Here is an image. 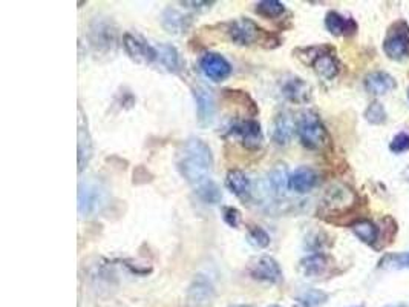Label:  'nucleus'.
Returning a JSON list of instances; mask_svg holds the SVG:
<instances>
[{
  "label": "nucleus",
  "mask_w": 409,
  "mask_h": 307,
  "mask_svg": "<svg viewBox=\"0 0 409 307\" xmlns=\"http://www.w3.org/2000/svg\"><path fill=\"white\" fill-rule=\"evenodd\" d=\"M215 3L216 2H214V0H210V2H207V0H198V2H195V0H186V2H181V5L186 6V8L198 11V13L211 10V6H214Z\"/></svg>",
  "instance_id": "35"
},
{
  "label": "nucleus",
  "mask_w": 409,
  "mask_h": 307,
  "mask_svg": "<svg viewBox=\"0 0 409 307\" xmlns=\"http://www.w3.org/2000/svg\"><path fill=\"white\" fill-rule=\"evenodd\" d=\"M312 56L304 57L305 63H310L314 68L317 76L325 80H332L339 74V62L335 54H331L328 48H312Z\"/></svg>",
  "instance_id": "9"
},
{
  "label": "nucleus",
  "mask_w": 409,
  "mask_h": 307,
  "mask_svg": "<svg viewBox=\"0 0 409 307\" xmlns=\"http://www.w3.org/2000/svg\"><path fill=\"white\" fill-rule=\"evenodd\" d=\"M177 168L181 177L193 186H198L210 178L214 171V154L206 141L192 137L181 148Z\"/></svg>",
  "instance_id": "1"
},
{
  "label": "nucleus",
  "mask_w": 409,
  "mask_h": 307,
  "mask_svg": "<svg viewBox=\"0 0 409 307\" xmlns=\"http://www.w3.org/2000/svg\"><path fill=\"white\" fill-rule=\"evenodd\" d=\"M294 134V123L289 114L279 112L271 125V140L278 146H287Z\"/></svg>",
  "instance_id": "17"
},
{
  "label": "nucleus",
  "mask_w": 409,
  "mask_h": 307,
  "mask_svg": "<svg viewBox=\"0 0 409 307\" xmlns=\"http://www.w3.org/2000/svg\"><path fill=\"white\" fill-rule=\"evenodd\" d=\"M390 148H391V151L396 152V154H401V152L408 151L409 149V134H406V132L397 134V136L392 139Z\"/></svg>",
  "instance_id": "34"
},
{
  "label": "nucleus",
  "mask_w": 409,
  "mask_h": 307,
  "mask_svg": "<svg viewBox=\"0 0 409 307\" xmlns=\"http://www.w3.org/2000/svg\"><path fill=\"white\" fill-rule=\"evenodd\" d=\"M365 117L369 123L373 125H380L383 123L386 120V112H385V108L382 107L380 103L378 102H373L369 104V107L367 108L365 111Z\"/></svg>",
  "instance_id": "32"
},
{
  "label": "nucleus",
  "mask_w": 409,
  "mask_h": 307,
  "mask_svg": "<svg viewBox=\"0 0 409 307\" xmlns=\"http://www.w3.org/2000/svg\"><path fill=\"white\" fill-rule=\"evenodd\" d=\"M281 94L289 102L302 104L312 99V86L300 77H289L282 81Z\"/></svg>",
  "instance_id": "15"
},
{
  "label": "nucleus",
  "mask_w": 409,
  "mask_h": 307,
  "mask_svg": "<svg viewBox=\"0 0 409 307\" xmlns=\"http://www.w3.org/2000/svg\"><path fill=\"white\" fill-rule=\"evenodd\" d=\"M123 48L126 54L131 57L136 63L150 65L158 58L157 48L149 45L140 36H135L132 33H125L123 36Z\"/></svg>",
  "instance_id": "8"
},
{
  "label": "nucleus",
  "mask_w": 409,
  "mask_h": 307,
  "mask_svg": "<svg viewBox=\"0 0 409 307\" xmlns=\"http://www.w3.org/2000/svg\"><path fill=\"white\" fill-rule=\"evenodd\" d=\"M193 99L196 104V120L202 126V128H207L215 120V99L214 94H211L210 89L206 86L198 85L192 89Z\"/></svg>",
  "instance_id": "12"
},
{
  "label": "nucleus",
  "mask_w": 409,
  "mask_h": 307,
  "mask_svg": "<svg viewBox=\"0 0 409 307\" xmlns=\"http://www.w3.org/2000/svg\"><path fill=\"white\" fill-rule=\"evenodd\" d=\"M380 265H382V267H388V269H406V267H409V252L386 255L380 261Z\"/></svg>",
  "instance_id": "31"
},
{
  "label": "nucleus",
  "mask_w": 409,
  "mask_h": 307,
  "mask_svg": "<svg viewBox=\"0 0 409 307\" xmlns=\"http://www.w3.org/2000/svg\"><path fill=\"white\" fill-rule=\"evenodd\" d=\"M200 70L211 81H223L232 74V65L218 52H206L200 58Z\"/></svg>",
  "instance_id": "11"
},
{
  "label": "nucleus",
  "mask_w": 409,
  "mask_h": 307,
  "mask_svg": "<svg viewBox=\"0 0 409 307\" xmlns=\"http://www.w3.org/2000/svg\"><path fill=\"white\" fill-rule=\"evenodd\" d=\"M232 307H250V306H244V304H241V306H232Z\"/></svg>",
  "instance_id": "36"
},
{
  "label": "nucleus",
  "mask_w": 409,
  "mask_h": 307,
  "mask_svg": "<svg viewBox=\"0 0 409 307\" xmlns=\"http://www.w3.org/2000/svg\"><path fill=\"white\" fill-rule=\"evenodd\" d=\"M353 200L354 196L350 189L344 188V186H332L325 196L323 203L331 211H336V209H345L348 205L353 203Z\"/></svg>",
  "instance_id": "23"
},
{
  "label": "nucleus",
  "mask_w": 409,
  "mask_h": 307,
  "mask_svg": "<svg viewBox=\"0 0 409 307\" xmlns=\"http://www.w3.org/2000/svg\"><path fill=\"white\" fill-rule=\"evenodd\" d=\"M327 294L322 290L310 289L296 299V307H319L327 301Z\"/></svg>",
  "instance_id": "30"
},
{
  "label": "nucleus",
  "mask_w": 409,
  "mask_h": 307,
  "mask_svg": "<svg viewBox=\"0 0 409 307\" xmlns=\"http://www.w3.org/2000/svg\"><path fill=\"white\" fill-rule=\"evenodd\" d=\"M227 136L239 140V143L248 151H259L264 145V134L261 125L255 118H246L234 122L229 129Z\"/></svg>",
  "instance_id": "5"
},
{
  "label": "nucleus",
  "mask_w": 409,
  "mask_h": 307,
  "mask_svg": "<svg viewBox=\"0 0 409 307\" xmlns=\"http://www.w3.org/2000/svg\"><path fill=\"white\" fill-rule=\"evenodd\" d=\"M108 203V189L97 180H81L79 184V214L81 219H88Z\"/></svg>",
  "instance_id": "3"
},
{
  "label": "nucleus",
  "mask_w": 409,
  "mask_h": 307,
  "mask_svg": "<svg viewBox=\"0 0 409 307\" xmlns=\"http://www.w3.org/2000/svg\"><path fill=\"white\" fill-rule=\"evenodd\" d=\"M88 36L90 47L97 52H111L117 47V28L112 20L97 17L89 25Z\"/></svg>",
  "instance_id": "6"
},
{
  "label": "nucleus",
  "mask_w": 409,
  "mask_h": 307,
  "mask_svg": "<svg viewBox=\"0 0 409 307\" xmlns=\"http://www.w3.org/2000/svg\"><path fill=\"white\" fill-rule=\"evenodd\" d=\"M223 220L225 221L227 226H230L233 229H238L241 226V212L238 211L236 207L233 206H225L223 207Z\"/></svg>",
  "instance_id": "33"
},
{
  "label": "nucleus",
  "mask_w": 409,
  "mask_h": 307,
  "mask_svg": "<svg viewBox=\"0 0 409 307\" xmlns=\"http://www.w3.org/2000/svg\"><path fill=\"white\" fill-rule=\"evenodd\" d=\"M195 194L198 196L202 203L206 205H218L223 198L221 189H219V186L211 178L206 180V182H202L198 186H195Z\"/></svg>",
  "instance_id": "26"
},
{
  "label": "nucleus",
  "mask_w": 409,
  "mask_h": 307,
  "mask_svg": "<svg viewBox=\"0 0 409 307\" xmlns=\"http://www.w3.org/2000/svg\"><path fill=\"white\" fill-rule=\"evenodd\" d=\"M408 97H409V89H408Z\"/></svg>",
  "instance_id": "37"
},
{
  "label": "nucleus",
  "mask_w": 409,
  "mask_h": 307,
  "mask_svg": "<svg viewBox=\"0 0 409 307\" xmlns=\"http://www.w3.org/2000/svg\"><path fill=\"white\" fill-rule=\"evenodd\" d=\"M325 26L328 31L335 36H346L355 31V24L351 19L344 17L342 14L336 11H330L325 16Z\"/></svg>",
  "instance_id": "22"
},
{
  "label": "nucleus",
  "mask_w": 409,
  "mask_h": 307,
  "mask_svg": "<svg viewBox=\"0 0 409 307\" xmlns=\"http://www.w3.org/2000/svg\"><path fill=\"white\" fill-rule=\"evenodd\" d=\"M247 242L257 249L268 248L271 243V237L267 230L261 226H252L247 230Z\"/></svg>",
  "instance_id": "29"
},
{
  "label": "nucleus",
  "mask_w": 409,
  "mask_h": 307,
  "mask_svg": "<svg viewBox=\"0 0 409 307\" xmlns=\"http://www.w3.org/2000/svg\"><path fill=\"white\" fill-rule=\"evenodd\" d=\"M271 307H279V306H271Z\"/></svg>",
  "instance_id": "38"
},
{
  "label": "nucleus",
  "mask_w": 409,
  "mask_h": 307,
  "mask_svg": "<svg viewBox=\"0 0 409 307\" xmlns=\"http://www.w3.org/2000/svg\"><path fill=\"white\" fill-rule=\"evenodd\" d=\"M296 131L300 143L307 149L317 151V149H322L327 145V129H325L321 118L317 117L314 112H305V114H302L299 117Z\"/></svg>",
  "instance_id": "4"
},
{
  "label": "nucleus",
  "mask_w": 409,
  "mask_h": 307,
  "mask_svg": "<svg viewBox=\"0 0 409 307\" xmlns=\"http://www.w3.org/2000/svg\"><path fill=\"white\" fill-rule=\"evenodd\" d=\"M94 146H93V137L88 129L86 117L83 116L81 108H79V172L81 174L85 168L89 164L90 159H93Z\"/></svg>",
  "instance_id": "14"
},
{
  "label": "nucleus",
  "mask_w": 409,
  "mask_h": 307,
  "mask_svg": "<svg viewBox=\"0 0 409 307\" xmlns=\"http://www.w3.org/2000/svg\"><path fill=\"white\" fill-rule=\"evenodd\" d=\"M319 175L313 168L300 166L290 175V189L296 194H307L316 188Z\"/></svg>",
  "instance_id": "18"
},
{
  "label": "nucleus",
  "mask_w": 409,
  "mask_h": 307,
  "mask_svg": "<svg viewBox=\"0 0 409 307\" xmlns=\"http://www.w3.org/2000/svg\"><path fill=\"white\" fill-rule=\"evenodd\" d=\"M161 25L169 34H183L192 25V17L175 8H166L161 16Z\"/></svg>",
  "instance_id": "19"
},
{
  "label": "nucleus",
  "mask_w": 409,
  "mask_h": 307,
  "mask_svg": "<svg viewBox=\"0 0 409 307\" xmlns=\"http://www.w3.org/2000/svg\"><path fill=\"white\" fill-rule=\"evenodd\" d=\"M157 52H158V60H160V63L169 72L178 74L181 68H183V60H181L179 52L175 47H173V45L160 43L157 47Z\"/></svg>",
  "instance_id": "21"
},
{
  "label": "nucleus",
  "mask_w": 409,
  "mask_h": 307,
  "mask_svg": "<svg viewBox=\"0 0 409 307\" xmlns=\"http://www.w3.org/2000/svg\"><path fill=\"white\" fill-rule=\"evenodd\" d=\"M255 11L265 19H276L285 13V5L279 0H262L255 5Z\"/></svg>",
  "instance_id": "28"
},
{
  "label": "nucleus",
  "mask_w": 409,
  "mask_h": 307,
  "mask_svg": "<svg viewBox=\"0 0 409 307\" xmlns=\"http://www.w3.org/2000/svg\"><path fill=\"white\" fill-rule=\"evenodd\" d=\"M386 56L394 60H401L409 56V28L397 25L396 29L390 31L383 42Z\"/></svg>",
  "instance_id": "13"
},
{
  "label": "nucleus",
  "mask_w": 409,
  "mask_h": 307,
  "mask_svg": "<svg viewBox=\"0 0 409 307\" xmlns=\"http://www.w3.org/2000/svg\"><path fill=\"white\" fill-rule=\"evenodd\" d=\"M248 275L256 281L279 284L284 280L282 269L273 257H259L248 267Z\"/></svg>",
  "instance_id": "10"
},
{
  "label": "nucleus",
  "mask_w": 409,
  "mask_h": 307,
  "mask_svg": "<svg viewBox=\"0 0 409 307\" xmlns=\"http://www.w3.org/2000/svg\"><path fill=\"white\" fill-rule=\"evenodd\" d=\"M354 235L358 237L360 242L367 243V244H374L378 238V228L374 223H371L368 220H360L355 221L351 226Z\"/></svg>",
  "instance_id": "27"
},
{
  "label": "nucleus",
  "mask_w": 409,
  "mask_h": 307,
  "mask_svg": "<svg viewBox=\"0 0 409 307\" xmlns=\"http://www.w3.org/2000/svg\"><path fill=\"white\" fill-rule=\"evenodd\" d=\"M227 34H229V39L233 43L241 45V47H250V45L255 43L264 45L265 48L278 47L276 37H273L248 17L233 20L232 24H229V28H227Z\"/></svg>",
  "instance_id": "2"
},
{
  "label": "nucleus",
  "mask_w": 409,
  "mask_h": 307,
  "mask_svg": "<svg viewBox=\"0 0 409 307\" xmlns=\"http://www.w3.org/2000/svg\"><path fill=\"white\" fill-rule=\"evenodd\" d=\"M268 184L276 196H284L287 188H290V175L285 164H276L268 174Z\"/></svg>",
  "instance_id": "25"
},
{
  "label": "nucleus",
  "mask_w": 409,
  "mask_h": 307,
  "mask_svg": "<svg viewBox=\"0 0 409 307\" xmlns=\"http://www.w3.org/2000/svg\"><path fill=\"white\" fill-rule=\"evenodd\" d=\"M300 272L308 278H314V276L322 275L328 267V258L323 253H313L308 255L304 260H300Z\"/></svg>",
  "instance_id": "24"
},
{
  "label": "nucleus",
  "mask_w": 409,
  "mask_h": 307,
  "mask_svg": "<svg viewBox=\"0 0 409 307\" xmlns=\"http://www.w3.org/2000/svg\"><path fill=\"white\" fill-rule=\"evenodd\" d=\"M216 289L215 284L207 275L198 274L195 275L192 283L189 284L186 294V306L187 307H211L215 303Z\"/></svg>",
  "instance_id": "7"
},
{
  "label": "nucleus",
  "mask_w": 409,
  "mask_h": 307,
  "mask_svg": "<svg viewBox=\"0 0 409 307\" xmlns=\"http://www.w3.org/2000/svg\"><path fill=\"white\" fill-rule=\"evenodd\" d=\"M225 186L234 197L248 201L252 197V180L241 169H230L225 175Z\"/></svg>",
  "instance_id": "16"
},
{
  "label": "nucleus",
  "mask_w": 409,
  "mask_h": 307,
  "mask_svg": "<svg viewBox=\"0 0 409 307\" xmlns=\"http://www.w3.org/2000/svg\"><path fill=\"white\" fill-rule=\"evenodd\" d=\"M396 88V80L390 74L376 71L365 77V89L373 95H385Z\"/></svg>",
  "instance_id": "20"
}]
</instances>
